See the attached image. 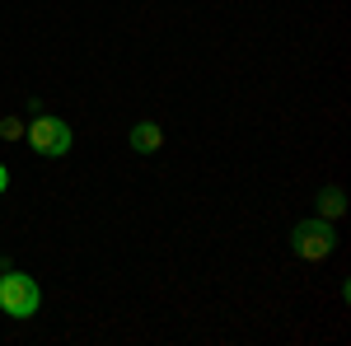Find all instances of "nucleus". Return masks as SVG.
Returning <instances> with one entry per match:
<instances>
[{
	"mask_svg": "<svg viewBox=\"0 0 351 346\" xmlns=\"http://www.w3.org/2000/svg\"><path fill=\"white\" fill-rule=\"evenodd\" d=\"M291 253H295L300 262H328L332 253H337V230H332V220H319V215H309V220H295L291 225Z\"/></svg>",
	"mask_w": 351,
	"mask_h": 346,
	"instance_id": "f257e3e1",
	"label": "nucleus"
},
{
	"mask_svg": "<svg viewBox=\"0 0 351 346\" xmlns=\"http://www.w3.org/2000/svg\"><path fill=\"white\" fill-rule=\"evenodd\" d=\"M43 309V291H38V281L19 271V267H5L0 271V314L5 319H33Z\"/></svg>",
	"mask_w": 351,
	"mask_h": 346,
	"instance_id": "f03ea898",
	"label": "nucleus"
},
{
	"mask_svg": "<svg viewBox=\"0 0 351 346\" xmlns=\"http://www.w3.org/2000/svg\"><path fill=\"white\" fill-rule=\"evenodd\" d=\"M28 136V150L43 155V160H66L71 155V122L66 117H52V112H33V122L24 127Z\"/></svg>",
	"mask_w": 351,
	"mask_h": 346,
	"instance_id": "7ed1b4c3",
	"label": "nucleus"
},
{
	"mask_svg": "<svg viewBox=\"0 0 351 346\" xmlns=\"http://www.w3.org/2000/svg\"><path fill=\"white\" fill-rule=\"evenodd\" d=\"M127 145H132L136 155H155V150L164 145V127L155 122V117H141V122L132 127V136H127Z\"/></svg>",
	"mask_w": 351,
	"mask_h": 346,
	"instance_id": "20e7f679",
	"label": "nucleus"
},
{
	"mask_svg": "<svg viewBox=\"0 0 351 346\" xmlns=\"http://www.w3.org/2000/svg\"><path fill=\"white\" fill-rule=\"evenodd\" d=\"M314 215H319V220H342V215H347V192L337 183H328L324 192L314 197Z\"/></svg>",
	"mask_w": 351,
	"mask_h": 346,
	"instance_id": "39448f33",
	"label": "nucleus"
},
{
	"mask_svg": "<svg viewBox=\"0 0 351 346\" xmlns=\"http://www.w3.org/2000/svg\"><path fill=\"white\" fill-rule=\"evenodd\" d=\"M24 117H14V112H5V117H0V136H5V140H24Z\"/></svg>",
	"mask_w": 351,
	"mask_h": 346,
	"instance_id": "423d86ee",
	"label": "nucleus"
},
{
	"mask_svg": "<svg viewBox=\"0 0 351 346\" xmlns=\"http://www.w3.org/2000/svg\"><path fill=\"white\" fill-rule=\"evenodd\" d=\"M5 187H10V169L0 164V197H5Z\"/></svg>",
	"mask_w": 351,
	"mask_h": 346,
	"instance_id": "0eeeda50",
	"label": "nucleus"
},
{
	"mask_svg": "<svg viewBox=\"0 0 351 346\" xmlns=\"http://www.w3.org/2000/svg\"><path fill=\"white\" fill-rule=\"evenodd\" d=\"M5 267H10V262H5V258H0V271H5Z\"/></svg>",
	"mask_w": 351,
	"mask_h": 346,
	"instance_id": "6e6552de",
	"label": "nucleus"
}]
</instances>
